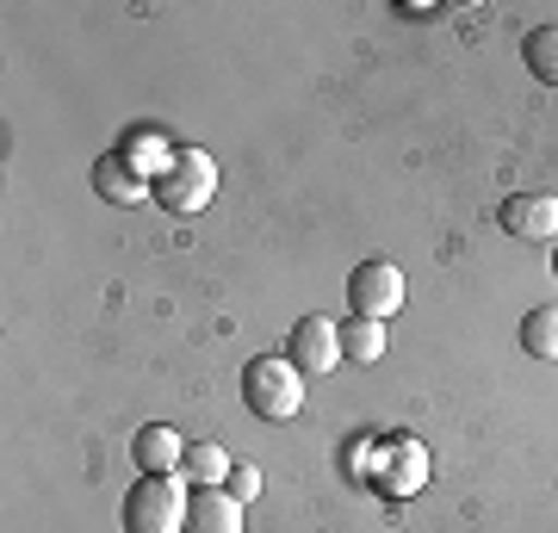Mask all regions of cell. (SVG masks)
<instances>
[{
    "instance_id": "6da1fadb",
    "label": "cell",
    "mask_w": 558,
    "mask_h": 533,
    "mask_svg": "<svg viewBox=\"0 0 558 533\" xmlns=\"http://www.w3.org/2000/svg\"><path fill=\"white\" fill-rule=\"evenodd\" d=\"M242 403L260 422H292L304 410V373L286 354H260L242 366Z\"/></svg>"
},
{
    "instance_id": "7a4b0ae2",
    "label": "cell",
    "mask_w": 558,
    "mask_h": 533,
    "mask_svg": "<svg viewBox=\"0 0 558 533\" xmlns=\"http://www.w3.org/2000/svg\"><path fill=\"white\" fill-rule=\"evenodd\" d=\"M186 502L180 477H143L124 490V533H186Z\"/></svg>"
},
{
    "instance_id": "3957f363",
    "label": "cell",
    "mask_w": 558,
    "mask_h": 533,
    "mask_svg": "<svg viewBox=\"0 0 558 533\" xmlns=\"http://www.w3.org/2000/svg\"><path fill=\"white\" fill-rule=\"evenodd\" d=\"M211 193H218V161L205 156V149H174V161L156 174V198L168 211H180V218L205 211Z\"/></svg>"
},
{
    "instance_id": "277c9868",
    "label": "cell",
    "mask_w": 558,
    "mask_h": 533,
    "mask_svg": "<svg viewBox=\"0 0 558 533\" xmlns=\"http://www.w3.org/2000/svg\"><path fill=\"white\" fill-rule=\"evenodd\" d=\"M286 360L299 366L304 378H323L341 366V323H329V316H299L292 323V336H286Z\"/></svg>"
},
{
    "instance_id": "5b68a950",
    "label": "cell",
    "mask_w": 558,
    "mask_h": 533,
    "mask_svg": "<svg viewBox=\"0 0 558 533\" xmlns=\"http://www.w3.org/2000/svg\"><path fill=\"white\" fill-rule=\"evenodd\" d=\"M348 304H354V316H373V323L398 316L403 311V274L391 261H360L354 274H348Z\"/></svg>"
},
{
    "instance_id": "8992f818",
    "label": "cell",
    "mask_w": 558,
    "mask_h": 533,
    "mask_svg": "<svg viewBox=\"0 0 558 533\" xmlns=\"http://www.w3.org/2000/svg\"><path fill=\"white\" fill-rule=\"evenodd\" d=\"M497 218H502V230L521 237V242H558V198L553 193H515Z\"/></svg>"
},
{
    "instance_id": "52a82bcc",
    "label": "cell",
    "mask_w": 558,
    "mask_h": 533,
    "mask_svg": "<svg viewBox=\"0 0 558 533\" xmlns=\"http://www.w3.org/2000/svg\"><path fill=\"white\" fill-rule=\"evenodd\" d=\"M94 193L106 205H143V198H156V180L143 174L131 156H100L94 161Z\"/></svg>"
},
{
    "instance_id": "ba28073f",
    "label": "cell",
    "mask_w": 558,
    "mask_h": 533,
    "mask_svg": "<svg viewBox=\"0 0 558 533\" xmlns=\"http://www.w3.org/2000/svg\"><path fill=\"white\" fill-rule=\"evenodd\" d=\"M131 459H137L143 477H180L186 440H180L168 422H149V428H137V440H131Z\"/></svg>"
},
{
    "instance_id": "9c48e42d",
    "label": "cell",
    "mask_w": 558,
    "mask_h": 533,
    "mask_svg": "<svg viewBox=\"0 0 558 533\" xmlns=\"http://www.w3.org/2000/svg\"><path fill=\"white\" fill-rule=\"evenodd\" d=\"M186 533H242V502L230 490H193Z\"/></svg>"
},
{
    "instance_id": "30bf717a",
    "label": "cell",
    "mask_w": 558,
    "mask_h": 533,
    "mask_svg": "<svg viewBox=\"0 0 558 533\" xmlns=\"http://www.w3.org/2000/svg\"><path fill=\"white\" fill-rule=\"evenodd\" d=\"M230 477V453L218 440H186V459H180V484H199V490H223Z\"/></svg>"
},
{
    "instance_id": "8fae6325",
    "label": "cell",
    "mask_w": 558,
    "mask_h": 533,
    "mask_svg": "<svg viewBox=\"0 0 558 533\" xmlns=\"http://www.w3.org/2000/svg\"><path fill=\"white\" fill-rule=\"evenodd\" d=\"M379 484H385L391 496H416V490H422V447H416V440H391Z\"/></svg>"
},
{
    "instance_id": "7c38bea8",
    "label": "cell",
    "mask_w": 558,
    "mask_h": 533,
    "mask_svg": "<svg viewBox=\"0 0 558 533\" xmlns=\"http://www.w3.org/2000/svg\"><path fill=\"white\" fill-rule=\"evenodd\" d=\"M341 360H354V366L385 360V323H373V316H348V323H341Z\"/></svg>"
},
{
    "instance_id": "4fadbf2b",
    "label": "cell",
    "mask_w": 558,
    "mask_h": 533,
    "mask_svg": "<svg viewBox=\"0 0 558 533\" xmlns=\"http://www.w3.org/2000/svg\"><path fill=\"white\" fill-rule=\"evenodd\" d=\"M521 62H527V75L539 87H558V25H534L521 38Z\"/></svg>"
},
{
    "instance_id": "5bb4252c",
    "label": "cell",
    "mask_w": 558,
    "mask_h": 533,
    "mask_svg": "<svg viewBox=\"0 0 558 533\" xmlns=\"http://www.w3.org/2000/svg\"><path fill=\"white\" fill-rule=\"evenodd\" d=\"M521 348L534 360H558V304H539L521 316Z\"/></svg>"
},
{
    "instance_id": "9a60e30c",
    "label": "cell",
    "mask_w": 558,
    "mask_h": 533,
    "mask_svg": "<svg viewBox=\"0 0 558 533\" xmlns=\"http://www.w3.org/2000/svg\"><path fill=\"white\" fill-rule=\"evenodd\" d=\"M124 156H131V161H137V168H143V174L156 180L161 168H168V161H174V149H168V143H161L156 131H137V143H131V149H124Z\"/></svg>"
},
{
    "instance_id": "2e32d148",
    "label": "cell",
    "mask_w": 558,
    "mask_h": 533,
    "mask_svg": "<svg viewBox=\"0 0 558 533\" xmlns=\"http://www.w3.org/2000/svg\"><path fill=\"white\" fill-rule=\"evenodd\" d=\"M223 490L236 496V502H255V496H260V472H255V465H230Z\"/></svg>"
}]
</instances>
